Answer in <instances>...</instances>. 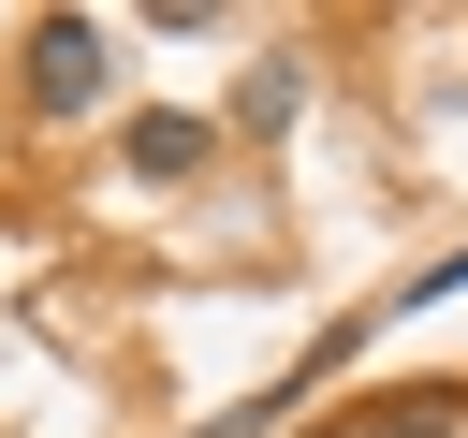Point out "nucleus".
<instances>
[{
    "instance_id": "obj_3",
    "label": "nucleus",
    "mask_w": 468,
    "mask_h": 438,
    "mask_svg": "<svg viewBox=\"0 0 468 438\" xmlns=\"http://www.w3.org/2000/svg\"><path fill=\"white\" fill-rule=\"evenodd\" d=\"M278 409H292V380H278V394H249V409H219V423H190V438H278Z\"/></svg>"
},
{
    "instance_id": "obj_2",
    "label": "nucleus",
    "mask_w": 468,
    "mask_h": 438,
    "mask_svg": "<svg viewBox=\"0 0 468 438\" xmlns=\"http://www.w3.org/2000/svg\"><path fill=\"white\" fill-rule=\"evenodd\" d=\"M205 146H219V131H205V117H176V102L117 131V161H132V175H161V190H176V175H205Z\"/></svg>"
},
{
    "instance_id": "obj_1",
    "label": "nucleus",
    "mask_w": 468,
    "mask_h": 438,
    "mask_svg": "<svg viewBox=\"0 0 468 438\" xmlns=\"http://www.w3.org/2000/svg\"><path fill=\"white\" fill-rule=\"evenodd\" d=\"M15 88H29V117H88L117 88V29L102 15H29L15 29Z\"/></svg>"
}]
</instances>
